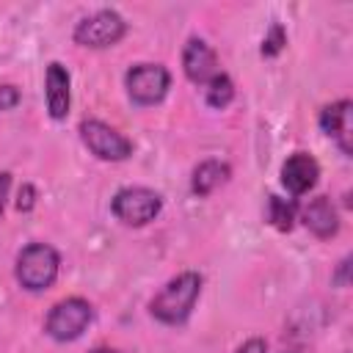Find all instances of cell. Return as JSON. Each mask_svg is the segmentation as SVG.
Listing matches in <instances>:
<instances>
[{
	"mask_svg": "<svg viewBox=\"0 0 353 353\" xmlns=\"http://www.w3.org/2000/svg\"><path fill=\"white\" fill-rule=\"evenodd\" d=\"M91 353H119V350H113V347H94Z\"/></svg>",
	"mask_w": 353,
	"mask_h": 353,
	"instance_id": "7402d4cb",
	"label": "cell"
},
{
	"mask_svg": "<svg viewBox=\"0 0 353 353\" xmlns=\"http://www.w3.org/2000/svg\"><path fill=\"white\" fill-rule=\"evenodd\" d=\"M33 204H36V188L25 182V185L19 188V193H17V210H19V212H30Z\"/></svg>",
	"mask_w": 353,
	"mask_h": 353,
	"instance_id": "e0dca14e",
	"label": "cell"
},
{
	"mask_svg": "<svg viewBox=\"0 0 353 353\" xmlns=\"http://www.w3.org/2000/svg\"><path fill=\"white\" fill-rule=\"evenodd\" d=\"M58 268H61V256L52 245L30 243L17 256V281L30 292H41L55 284Z\"/></svg>",
	"mask_w": 353,
	"mask_h": 353,
	"instance_id": "7a4b0ae2",
	"label": "cell"
},
{
	"mask_svg": "<svg viewBox=\"0 0 353 353\" xmlns=\"http://www.w3.org/2000/svg\"><path fill=\"white\" fill-rule=\"evenodd\" d=\"M124 33H127V22L121 19V14H116L110 8H102V11H94L91 17L77 22L74 41L80 47L102 50V47H113Z\"/></svg>",
	"mask_w": 353,
	"mask_h": 353,
	"instance_id": "5b68a950",
	"label": "cell"
},
{
	"mask_svg": "<svg viewBox=\"0 0 353 353\" xmlns=\"http://www.w3.org/2000/svg\"><path fill=\"white\" fill-rule=\"evenodd\" d=\"M163 199L152 188H121L113 196V215L127 226H143L160 215Z\"/></svg>",
	"mask_w": 353,
	"mask_h": 353,
	"instance_id": "277c9868",
	"label": "cell"
},
{
	"mask_svg": "<svg viewBox=\"0 0 353 353\" xmlns=\"http://www.w3.org/2000/svg\"><path fill=\"white\" fill-rule=\"evenodd\" d=\"M80 138H83L85 149L91 154H97L99 160L119 163V160H127L132 154V141L99 119H85L80 124Z\"/></svg>",
	"mask_w": 353,
	"mask_h": 353,
	"instance_id": "8992f818",
	"label": "cell"
},
{
	"mask_svg": "<svg viewBox=\"0 0 353 353\" xmlns=\"http://www.w3.org/2000/svg\"><path fill=\"white\" fill-rule=\"evenodd\" d=\"M350 113H353L350 99H339V102L323 108V113H320L323 132L331 135L345 154H353V119H350Z\"/></svg>",
	"mask_w": 353,
	"mask_h": 353,
	"instance_id": "30bf717a",
	"label": "cell"
},
{
	"mask_svg": "<svg viewBox=\"0 0 353 353\" xmlns=\"http://www.w3.org/2000/svg\"><path fill=\"white\" fill-rule=\"evenodd\" d=\"M91 317H94V309H91L88 301H83V298H66V301H58L50 309L44 328H47V334L52 339L72 342V339H77L88 328Z\"/></svg>",
	"mask_w": 353,
	"mask_h": 353,
	"instance_id": "3957f363",
	"label": "cell"
},
{
	"mask_svg": "<svg viewBox=\"0 0 353 353\" xmlns=\"http://www.w3.org/2000/svg\"><path fill=\"white\" fill-rule=\"evenodd\" d=\"M19 102V91L14 85H0V110H11Z\"/></svg>",
	"mask_w": 353,
	"mask_h": 353,
	"instance_id": "ac0fdd59",
	"label": "cell"
},
{
	"mask_svg": "<svg viewBox=\"0 0 353 353\" xmlns=\"http://www.w3.org/2000/svg\"><path fill=\"white\" fill-rule=\"evenodd\" d=\"M44 85H47V110H50V116L52 119H66V113H69V72L58 61H52L47 66Z\"/></svg>",
	"mask_w": 353,
	"mask_h": 353,
	"instance_id": "7c38bea8",
	"label": "cell"
},
{
	"mask_svg": "<svg viewBox=\"0 0 353 353\" xmlns=\"http://www.w3.org/2000/svg\"><path fill=\"white\" fill-rule=\"evenodd\" d=\"M199 295H201V276L188 270V273H179L176 279H171L152 298L149 312H152V317H157L165 325H179L190 317Z\"/></svg>",
	"mask_w": 353,
	"mask_h": 353,
	"instance_id": "6da1fadb",
	"label": "cell"
},
{
	"mask_svg": "<svg viewBox=\"0 0 353 353\" xmlns=\"http://www.w3.org/2000/svg\"><path fill=\"white\" fill-rule=\"evenodd\" d=\"M298 218V204L292 199H281V196H268V221L279 229V232H290L292 223Z\"/></svg>",
	"mask_w": 353,
	"mask_h": 353,
	"instance_id": "5bb4252c",
	"label": "cell"
},
{
	"mask_svg": "<svg viewBox=\"0 0 353 353\" xmlns=\"http://www.w3.org/2000/svg\"><path fill=\"white\" fill-rule=\"evenodd\" d=\"M284 44H287V33H284V28L276 22V25H270L268 36L262 39V55H265V58H273V55H279V52L284 50Z\"/></svg>",
	"mask_w": 353,
	"mask_h": 353,
	"instance_id": "2e32d148",
	"label": "cell"
},
{
	"mask_svg": "<svg viewBox=\"0 0 353 353\" xmlns=\"http://www.w3.org/2000/svg\"><path fill=\"white\" fill-rule=\"evenodd\" d=\"M182 69L188 74L190 83H201L207 85L215 74H218V58L212 52V47L204 39H188L185 50H182Z\"/></svg>",
	"mask_w": 353,
	"mask_h": 353,
	"instance_id": "ba28073f",
	"label": "cell"
},
{
	"mask_svg": "<svg viewBox=\"0 0 353 353\" xmlns=\"http://www.w3.org/2000/svg\"><path fill=\"white\" fill-rule=\"evenodd\" d=\"M284 353H295V350H284Z\"/></svg>",
	"mask_w": 353,
	"mask_h": 353,
	"instance_id": "603a6c76",
	"label": "cell"
},
{
	"mask_svg": "<svg viewBox=\"0 0 353 353\" xmlns=\"http://www.w3.org/2000/svg\"><path fill=\"white\" fill-rule=\"evenodd\" d=\"M268 350V345H265V339H259V336H254V339H248V342H243L240 347H237V353H265Z\"/></svg>",
	"mask_w": 353,
	"mask_h": 353,
	"instance_id": "d6986e66",
	"label": "cell"
},
{
	"mask_svg": "<svg viewBox=\"0 0 353 353\" xmlns=\"http://www.w3.org/2000/svg\"><path fill=\"white\" fill-rule=\"evenodd\" d=\"M347 268H350V259L345 256V259L339 262V273H336V279H334L336 284H347Z\"/></svg>",
	"mask_w": 353,
	"mask_h": 353,
	"instance_id": "44dd1931",
	"label": "cell"
},
{
	"mask_svg": "<svg viewBox=\"0 0 353 353\" xmlns=\"http://www.w3.org/2000/svg\"><path fill=\"white\" fill-rule=\"evenodd\" d=\"M229 174L232 171H229L226 163H221V160H204V163L196 165L190 188H193L196 196H210L215 188H221L229 179Z\"/></svg>",
	"mask_w": 353,
	"mask_h": 353,
	"instance_id": "4fadbf2b",
	"label": "cell"
},
{
	"mask_svg": "<svg viewBox=\"0 0 353 353\" xmlns=\"http://www.w3.org/2000/svg\"><path fill=\"white\" fill-rule=\"evenodd\" d=\"M317 176H320V165H317V160H314L312 154H306V152L290 154V157L284 160V165H281V185H284L292 196H303L306 190H312L314 182H317Z\"/></svg>",
	"mask_w": 353,
	"mask_h": 353,
	"instance_id": "9c48e42d",
	"label": "cell"
},
{
	"mask_svg": "<svg viewBox=\"0 0 353 353\" xmlns=\"http://www.w3.org/2000/svg\"><path fill=\"white\" fill-rule=\"evenodd\" d=\"M232 99H234V83L229 80V74L218 72V74L207 83V105L215 108V110H223Z\"/></svg>",
	"mask_w": 353,
	"mask_h": 353,
	"instance_id": "9a60e30c",
	"label": "cell"
},
{
	"mask_svg": "<svg viewBox=\"0 0 353 353\" xmlns=\"http://www.w3.org/2000/svg\"><path fill=\"white\" fill-rule=\"evenodd\" d=\"M127 94L132 102L138 105H154L165 97L168 85H171V74L163 63H135L127 77Z\"/></svg>",
	"mask_w": 353,
	"mask_h": 353,
	"instance_id": "52a82bcc",
	"label": "cell"
},
{
	"mask_svg": "<svg viewBox=\"0 0 353 353\" xmlns=\"http://www.w3.org/2000/svg\"><path fill=\"white\" fill-rule=\"evenodd\" d=\"M301 221H303V226H306L312 234H317V237H323V240H325V237H334V234L339 232V215H336V210H334V204H331L328 196L312 199V201L303 207Z\"/></svg>",
	"mask_w": 353,
	"mask_h": 353,
	"instance_id": "8fae6325",
	"label": "cell"
},
{
	"mask_svg": "<svg viewBox=\"0 0 353 353\" xmlns=\"http://www.w3.org/2000/svg\"><path fill=\"white\" fill-rule=\"evenodd\" d=\"M8 190H11V174H8V171H0V215H3V210H6Z\"/></svg>",
	"mask_w": 353,
	"mask_h": 353,
	"instance_id": "ffe728a7",
	"label": "cell"
}]
</instances>
